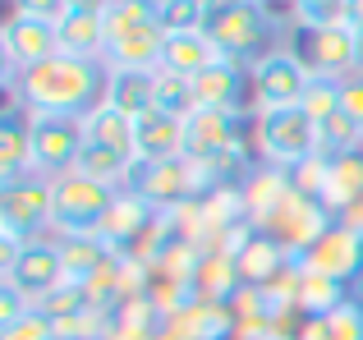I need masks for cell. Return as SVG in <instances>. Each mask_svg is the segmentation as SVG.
I'll return each instance as SVG.
<instances>
[{
  "label": "cell",
  "instance_id": "277c9868",
  "mask_svg": "<svg viewBox=\"0 0 363 340\" xmlns=\"http://www.w3.org/2000/svg\"><path fill=\"white\" fill-rule=\"evenodd\" d=\"M116 198H120L116 184H101V179L79 175V170L51 179V234L55 239H65V234H101Z\"/></svg>",
  "mask_w": 363,
  "mask_h": 340
},
{
  "label": "cell",
  "instance_id": "3957f363",
  "mask_svg": "<svg viewBox=\"0 0 363 340\" xmlns=\"http://www.w3.org/2000/svg\"><path fill=\"white\" fill-rule=\"evenodd\" d=\"M46 230H51V179L37 170L0 179V267Z\"/></svg>",
  "mask_w": 363,
  "mask_h": 340
},
{
  "label": "cell",
  "instance_id": "44dd1931",
  "mask_svg": "<svg viewBox=\"0 0 363 340\" xmlns=\"http://www.w3.org/2000/svg\"><path fill=\"white\" fill-rule=\"evenodd\" d=\"M120 253L111 249L106 234H65L60 239V262H65V276L79 280V285H92L101 271L116 262Z\"/></svg>",
  "mask_w": 363,
  "mask_h": 340
},
{
  "label": "cell",
  "instance_id": "f1b7e54d",
  "mask_svg": "<svg viewBox=\"0 0 363 340\" xmlns=\"http://www.w3.org/2000/svg\"><path fill=\"white\" fill-rule=\"evenodd\" d=\"M303 115H308L313 125L340 115V83L336 79H313L308 92H303Z\"/></svg>",
  "mask_w": 363,
  "mask_h": 340
},
{
  "label": "cell",
  "instance_id": "5bb4252c",
  "mask_svg": "<svg viewBox=\"0 0 363 340\" xmlns=\"http://www.w3.org/2000/svg\"><path fill=\"white\" fill-rule=\"evenodd\" d=\"M194 83V101L198 110H244V101H253V88H248V69L240 60H216L207 64Z\"/></svg>",
  "mask_w": 363,
  "mask_h": 340
},
{
  "label": "cell",
  "instance_id": "1f68e13d",
  "mask_svg": "<svg viewBox=\"0 0 363 340\" xmlns=\"http://www.w3.org/2000/svg\"><path fill=\"white\" fill-rule=\"evenodd\" d=\"M340 110L363 129V74H350V79L340 83Z\"/></svg>",
  "mask_w": 363,
  "mask_h": 340
},
{
  "label": "cell",
  "instance_id": "cb8c5ba5",
  "mask_svg": "<svg viewBox=\"0 0 363 340\" xmlns=\"http://www.w3.org/2000/svg\"><path fill=\"white\" fill-rule=\"evenodd\" d=\"M350 299H354V285L299 267V290H294V313L299 317H327V313H336L340 304H350Z\"/></svg>",
  "mask_w": 363,
  "mask_h": 340
},
{
  "label": "cell",
  "instance_id": "2e32d148",
  "mask_svg": "<svg viewBox=\"0 0 363 340\" xmlns=\"http://www.w3.org/2000/svg\"><path fill=\"white\" fill-rule=\"evenodd\" d=\"M133 147H138V162H175L189 147V120L147 110L143 120H133Z\"/></svg>",
  "mask_w": 363,
  "mask_h": 340
},
{
  "label": "cell",
  "instance_id": "4316f807",
  "mask_svg": "<svg viewBox=\"0 0 363 340\" xmlns=\"http://www.w3.org/2000/svg\"><path fill=\"white\" fill-rule=\"evenodd\" d=\"M359 147H363V129L345 110L318 125V157H345V152H359Z\"/></svg>",
  "mask_w": 363,
  "mask_h": 340
},
{
  "label": "cell",
  "instance_id": "603a6c76",
  "mask_svg": "<svg viewBox=\"0 0 363 340\" xmlns=\"http://www.w3.org/2000/svg\"><path fill=\"white\" fill-rule=\"evenodd\" d=\"M244 290L240 262L225 249H203V262H198L194 276V299H212V304H235V295Z\"/></svg>",
  "mask_w": 363,
  "mask_h": 340
},
{
  "label": "cell",
  "instance_id": "4fadbf2b",
  "mask_svg": "<svg viewBox=\"0 0 363 340\" xmlns=\"http://www.w3.org/2000/svg\"><path fill=\"white\" fill-rule=\"evenodd\" d=\"M299 267L303 271H322V276H336V280H345V285H354V280H363V234L336 221L318 244H313V249L299 253Z\"/></svg>",
  "mask_w": 363,
  "mask_h": 340
},
{
  "label": "cell",
  "instance_id": "d4e9b609",
  "mask_svg": "<svg viewBox=\"0 0 363 340\" xmlns=\"http://www.w3.org/2000/svg\"><path fill=\"white\" fill-rule=\"evenodd\" d=\"M83 143L92 147H111V152H124L138 162V147H133V120L120 115V110H111L106 101H101L97 110H88L83 115Z\"/></svg>",
  "mask_w": 363,
  "mask_h": 340
},
{
  "label": "cell",
  "instance_id": "836d02e7",
  "mask_svg": "<svg viewBox=\"0 0 363 340\" xmlns=\"http://www.w3.org/2000/svg\"><path fill=\"white\" fill-rule=\"evenodd\" d=\"M28 313H33V304H28L14 285H0V327L18 322V317H28Z\"/></svg>",
  "mask_w": 363,
  "mask_h": 340
},
{
  "label": "cell",
  "instance_id": "d6986e66",
  "mask_svg": "<svg viewBox=\"0 0 363 340\" xmlns=\"http://www.w3.org/2000/svg\"><path fill=\"white\" fill-rule=\"evenodd\" d=\"M28 170H37L33 166V115L9 97L5 115H0V179L28 175Z\"/></svg>",
  "mask_w": 363,
  "mask_h": 340
},
{
  "label": "cell",
  "instance_id": "d590c367",
  "mask_svg": "<svg viewBox=\"0 0 363 340\" xmlns=\"http://www.w3.org/2000/svg\"><path fill=\"white\" fill-rule=\"evenodd\" d=\"M340 225H350V230H359V234H363V198H359L354 207H350L345 216H340Z\"/></svg>",
  "mask_w": 363,
  "mask_h": 340
},
{
  "label": "cell",
  "instance_id": "4dcf8cb0",
  "mask_svg": "<svg viewBox=\"0 0 363 340\" xmlns=\"http://www.w3.org/2000/svg\"><path fill=\"white\" fill-rule=\"evenodd\" d=\"M0 340H60V332H55V322L42 313V308H33L28 317L0 327Z\"/></svg>",
  "mask_w": 363,
  "mask_h": 340
},
{
  "label": "cell",
  "instance_id": "e575fe53",
  "mask_svg": "<svg viewBox=\"0 0 363 340\" xmlns=\"http://www.w3.org/2000/svg\"><path fill=\"white\" fill-rule=\"evenodd\" d=\"M340 14H345V23L359 33V28H363V0H345V5H340Z\"/></svg>",
  "mask_w": 363,
  "mask_h": 340
},
{
  "label": "cell",
  "instance_id": "f546056e",
  "mask_svg": "<svg viewBox=\"0 0 363 340\" xmlns=\"http://www.w3.org/2000/svg\"><path fill=\"white\" fill-rule=\"evenodd\" d=\"M340 5H345V0H294V23H299V28H331V23H345Z\"/></svg>",
  "mask_w": 363,
  "mask_h": 340
},
{
  "label": "cell",
  "instance_id": "7a4b0ae2",
  "mask_svg": "<svg viewBox=\"0 0 363 340\" xmlns=\"http://www.w3.org/2000/svg\"><path fill=\"white\" fill-rule=\"evenodd\" d=\"M161 0H106V51L111 69H161L166 51Z\"/></svg>",
  "mask_w": 363,
  "mask_h": 340
},
{
  "label": "cell",
  "instance_id": "8fae6325",
  "mask_svg": "<svg viewBox=\"0 0 363 340\" xmlns=\"http://www.w3.org/2000/svg\"><path fill=\"white\" fill-rule=\"evenodd\" d=\"M83 157V120L74 115H33V166L37 175L60 179L79 170Z\"/></svg>",
  "mask_w": 363,
  "mask_h": 340
},
{
  "label": "cell",
  "instance_id": "30bf717a",
  "mask_svg": "<svg viewBox=\"0 0 363 340\" xmlns=\"http://www.w3.org/2000/svg\"><path fill=\"white\" fill-rule=\"evenodd\" d=\"M303 42V64L313 69V79H336L345 83L350 74H363L359 60V33L350 23H331V28H299Z\"/></svg>",
  "mask_w": 363,
  "mask_h": 340
},
{
  "label": "cell",
  "instance_id": "52a82bcc",
  "mask_svg": "<svg viewBox=\"0 0 363 340\" xmlns=\"http://www.w3.org/2000/svg\"><path fill=\"white\" fill-rule=\"evenodd\" d=\"M253 147L262 166L294 170L308 157H318V125L303 115V106L290 110H253Z\"/></svg>",
  "mask_w": 363,
  "mask_h": 340
},
{
  "label": "cell",
  "instance_id": "e0dca14e",
  "mask_svg": "<svg viewBox=\"0 0 363 340\" xmlns=\"http://www.w3.org/2000/svg\"><path fill=\"white\" fill-rule=\"evenodd\" d=\"M170 332H175V340H235L240 336V317H235L230 304L189 299L179 313H170Z\"/></svg>",
  "mask_w": 363,
  "mask_h": 340
},
{
  "label": "cell",
  "instance_id": "7c38bea8",
  "mask_svg": "<svg viewBox=\"0 0 363 340\" xmlns=\"http://www.w3.org/2000/svg\"><path fill=\"white\" fill-rule=\"evenodd\" d=\"M0 55H5V74H23V69H33V64L60 55L55 23L9 9V18L0 23Z\"/></svg>",
  "mask_w": 363,
  "mask_h": 340
},
{
  "label": "cell",
  "instance_id": "7402d4cb",
  "mask_svg": "<svg viewBox=\"0 0 363 340\" xmlns=\"http://www.w3.org/2000/svg\"><path fill=\"white\" fill-rule=\"evenodd\" d=\"M221 60L216 42L203 33V28H184V33H170L166 37V51H161V69L179 74V79H198L207 64Z\"/></svg>",
  "mask_w": 363,
  "mask_h": 340
},
{
  "label": "cell",
  "instance_id": "9c48e42d",
  "mask_svg": "<svg viewBox=\"0 0 363 340\" xmlns=\"http://www.w3.org/2000/svg\"><path fill=\"white\" fill-rule=\"evenodd\" d=\"M65 262H60V239H28L14 258L0 267V285H14L33 308H42V299H51L65 285Z\"/></svg>",
  "mask_w": 363,
  "mask_h": 340
},
{
  "label": "cell",
  "instance_id": "6da1fadb",
  "mask_svg": "<svg viewBox=\"0 0 363 340\" xmlns=\"http://www.w3.org/2000/svg\"><path fill=\"white\" fill-rule=\"evenodd\" d=\"M106 79H111L106 60H83V55H65V51L23 74H5L9 97L28 115H74V120L101 106Z\"/></svg>",
  "mask_w": 363,
  "mask_h": 340
},
{
  "label": "cell",
  "instance_id": "d6a6232c",
  "mask_svg": "<svg viewBox=\"0 0 363 340\" xmlns=\"http://www.w3.org/2000/svg\"><path fill=\"white\" fill-rule=\"evenodd\" d=\"M74 0H14L18 14H33V18H46V23H60L65 9H69Z\"/></svg>",
  "mask_w": 363,
  "mask_h": 340
},
{
  "label": "cell",
  "instance_id": "ba28073f",
  "mask_svg": "<svg viewBox=\"0 0 363 340\" xmlns=\"http://www.w3.org/2000/svg\"><path fill=\"white\" fill-rule=\"evenodd\" d=\"M313 83V69L303 64L299 51H267L262 60L248 64V88H253V110H290L303 106V92Z\"/></svg>",
  "mask_w": 363,
  "mask_h": 340
},
{
  "label": "cell",
  "instance_id": "484cf974",
  "mask_svg": "<svg viewBox=\"0 0 363 340\" xmlns=\"http://www.w3.org/2000/svg\"><path fill=\"white\" fill-rule=\"evenodd\" d=\"M294 340H363V299H350L327 317H303Z\"/></svg>",
  "mask_w": 363,
  "mask_h": 340
},
{
  "label": "cell",
  "instance_id": "ffe728a7",
  "mask_svg": "<svg viewBox=\"0 0 363 340\" xmlns=\"http://www.w3.org/2000/svg\"><path fill=\"white\" fill-rule=\"evenodd\" d=\"M101 101L129 120H143L147 110H157V69H111Z\"/></svg>",
  "mask_w": 363,
  "mask_h": 340
},
{
  "label": "cell",
  "instance_id": "8d00e7d4",
  "mask_svg": "<svg viewBox=\"0 0 363 340\" xmlns=\"http://www.w3.org/2000/svg\"><path fill=\"white\" fill-rule=\"evenodd\" d=\"M359 60H363V28H359Z\"/></svg>",
  "mask_w": 363,
  "mask_h": 340
},
{
  "label": "cell",
  "instance_id": "83f0119b",
  "mask_svg": "<svg viewBox=\"0 0 363 340\" xmlns=\"http://www.w3.org/2000/svg\"><path fill=\"white\" fill-rule=\"evenodd\" d=\"M157 110L189 120V115L198 110V101H194V83L179 79V74H170V69H157Z\"/></svg>",
  "mask_w": 363,
  "mask_h": 340
},
{
  "label": "cell",
  "instance_id": "5b68a950",
  "mask_svg": "<svg viewBox=\"0 0 363 340\" xmlns=\"http://www.w3.org/2000/svg\"><path fill=\"white\" fill-rule=\"evenodd\" d=\"M124 193H138L152 212L175 216L184 207H194L198 198H207V175L189 157H175V162H133L129 179H124Z\"/></svg>",
  "mask_w": 363,
  "mask_h": 340
},
{
  "label": "cell",
  "instance_id": "9a60e30c",
  "mask_svg": "<svg viewBox=\"0 0 363 340\" xmlns=\"http://www.w3.org/2000/svg\"><path fill=\"white\" fill-rule=\"evenodd\" d=\"M235 262H240L244 285H257V290H267L272 280H281L290 267H299L294 253L285 249L276 234H267V230H248V239L235 249Z\"/></svg>",
  "mask_w": 363,
  "mask_h": 340
},
{
  "label": "cell",
  "instance_id": "8992f818",
  "mask_svg": "<svg viewBox=\"0 0 363 340\" xmlns=\"http://www.w3.org/2000/svg\"><path fill=\"white\" fill-rule=\"evenodd\" d=\"M272 9L262 5V0H216L212 9H207L203 18V33L216 42V51L225 55V60H262V46L272 42Z\"/></svg>",
  "mask_w": 363,
  "mask_h": 340
},
{
  "label": "cell",
  "instance_id": "ac0fdd59",
  "mask_svg": "<svg viewBox=\"0 0 363 340\" xmlns=\"http://www.w3.org/2000/svg\"><path fill=\"white\" fill-rule=\"evenodd\" d=\"M318 198L327 203V212L336 216V221L359 203L363 198V147L359 152H345V157H322Z\"/></svg>",
  "mask_w": 363,
  "mask_h": 340
}]
</instances>
